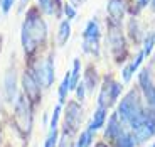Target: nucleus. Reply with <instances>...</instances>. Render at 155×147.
I'll return each mask as SVG.
<instances>
[{
	"label": "nucleus",
	"instance_id": "obj_1",
	"mask_svg": "<svg viewBox=\"0 0 155 147\" xmlns=\"http://www.w3.org/2000/svg\"><path fill=\"white\" fill-rule=\"evenodd\" d=\"M47 34L46 22L39 15H35V12H31L29 17L25 19L22 26V44L24 49L27 53H32L41 43H44Z\"/></svg>",
	"mask_w": 155,
	"mask_h": 147
},
{
	"label": "nucleus",
	"instance_id": "obj_2",
	"mask_svg": "<svg viewBox=\"0 0 155 147\" xmlns=\"http://www.w3.org/2000/svg\"><path fill=\"white\" fill-rule=\"evenodd\" d=\"M116 115L121 118V122L130 125L132 130H135L140 125V122H142L143 117H145V112H143V108H142V103H140L138 91H137V90H132V91L121 100Z\"/></svg>",
	"mask_w": 155,
	"mask_h": 147
},
{
	"label": "nucleus",
	"instance_id": "obj_3",
	"mask_svg": "<svg viewBox=\"0 0 155 147\" xmlns=\"http://www.w3.org/2000/svg\"><path fill=\"white\" fill-rule=\"evenodd\" d=\"M15 122H17V127L27 134L31 130V125H32V113H31V107H29V101L27 98H24L22 95L17 97L15 101Z\"/></svg>",
	"mask_w": 155,
	"mask_h": 147
},
{
	"label": "nucleus",
	"instance_id": "obj_4",
	"mask_svg": "<svg viewBox=\"0 0 155 147\" xmlns=\"http://www.w3.org/2000/svg\"><path fill=\"white\" fill-rule=\"evenodd\" d=\"M120 93H121V85L120 83L113 81L111 78H106L105 83H103V86H101L100 100H98L100 107H103V108L111 107V105L116 101V98L120 97Z\"/></svg>",
	"mask_w": 155,
	"mask_h": 147
},
{
	"label": "nucleus",
	"instance_id": "obj_5",
	"mask_svg": "<svg viewBox=\"0 0 155 147\" xmlns=\"http://www.w3.org/2000/svg\"><path fill=\"white\" fill-rule=\"evenodd\" d=\"M83 37H84L83 47H84L86 53L98 54L100 53V26H98L96 20H89L88 22L84 32H83Z\"/></svg>",
	"mask_w": 155,
	"mask_h": 147
},
{
	"label": "nucleus",
	"instance_id": "obj_6",
	"mask_svg": "<svg viewBox=\"0 0 155 147\" xmlns=\"http://www.w3.org/2000/svg\"><path fill=\"white\" fill-rule=\"evenodd\" d=\"M32 76L35 78V81L42 86H51L54 81V64H52V58H47L42 64H37L34 68Z\"/></svg>",
	"mask_w": 155,
	"mask_h": 147
},
{
	"label": "nucleus",
	"instance_id": "obj_7",
	"mask_svg": "<svg viewBox=\"0 0 155 147\" xmlns=\"http://www.w3.org/2000/svg\"><path fill=\"white\" fill-rule=\"evenodd\" d=\"M133 132H135V137L140 140V142L150 139V137L155 134V117L152 115V113H145L143 120L140 122V125Z\"/></svg>",
	"mask_w": 155,
	"mask_h": 147
},
{
	"label": "nucleus",
	"instance_id": "obj_8",
	"mask_svg": "<svg viewBox=\"0 0 155 147\" xmlns=\"http://www.w3.org/2000/svg\"><path fill=\"white\" fill-rule=\"evenodd\" d=\"M140 86H142V90H143L145 100L148 101L150 107L155 108V85H153V81H152V76H150L148 68L140 73Z\"/></svg>",
	"mask_w": 155,
	"mask_h": 147
},
{
	"label": "nucleus",
	"instance_id": "obj_9",
	"mask_svg": "<svg viewBox=\"0 0 155 147\" xmlns=\"http://www.w3.org/2000/svg\"><path fill=\"white\" fill-rule=\"evenodd\" d=\"M83 118V108L79 107L78 103L74 101H69L68 103V108H66V127L69 125V130H76L79 122Z\"/></svg>",
	"mask_w": 155,
	"mask_h": 147
},
{
	"label": "nucleus",
	"instance_id": "obj_10",
	"mask_svg": "<svg viewBox=\"0 0 155 147\" xmlns=\"http://www.w3.org/2000/svg\"><path fill=\"white\" fill-rule=\"evenodd\" d=\"M22 83H24V90L31 97L32 101H37L39 100V91H41V85L35 81V78L32 76V73H25L22 78Z\"/></svg>",
	"mask_w": 155,
	"mask_h": 147
},
{
	"label": "nucleus",
	"instance_id": "obj_11",
	"mask_svg": "<svg viewBox=\"0 0 155 147\" xmlns=\"http://www.w3.org/2000/svg\"><path fill=\"white\" fill-rule=\"evenodd\" d=\"M125 0H110L108 2V14L113 19V22H121V19L125 17Z\"/></svg>",
	"mask_w": 155,
	"mask_h": 147
},
{
	"label": "nucleus",
	"instance_id": "obj_12",
	"mask_svg": "<svg viewBox=\"0 0 155 147\" xmlns=\"http://www.w3.org/2000/svg\"><path fill=\"white\" fill-rule=\"evenodd\" d=\"M5 100L7 101H14L17 100L15 93H17V85H15V70H8L5 74Z\"/></svg>",
	"mask_w": 155,
	"mask_h": 147
},
{
	"label": "nucleus",
	"instance_id": "obj_13",
	"mask_svg": "<svg viewBox=\"0 0 155 147\" xmlns=\"http://www.w3.org/2000/svg\"><path fill=\"white\" fill-rule=\"evenodd\" d=\"M108 41H110V47H111V51L118 56L121 53V49H123V36H121V32L118 31L116 27H113L111 31H110Z\"/></svg>",
	"mask_w": 155,
	"mask_h": 147
},
{
	"label": "nucleus",
	"instance_id": "obj_14",
	"mask_svg": "<svg viewBox=\"0 0 155 147\" xmlns=\"http://www.w3.org/2000/svg\"><path fill=\"white\" fill-rule=\"evenodd\" d=\"M121 124L118 122V115H113L111 118H110V124H108V127H106V132H105V137L106 139H116V137L121 134Z\"/></svg>",
	"mask_w": 155,
	"mask_h": 147
},
{
	"label": "nucleus",
	"instance_id": "obj_15",
	"mask_svg": "<svg viewBox=\"0 0 155 147\" xmlns=\"http://www.w3.org/2000/svg\"><path fill=\"white\" fill-rule=\"evenodd\" d=\"M105 120H106V108L103 107H98V110L94 112L93 115V120H91V124H89V130H98L105 125Z\"/></svg>",
	"mask_w": 155,
	"mask_h": 147
},
{
	"label": "nucleus",
	"instance_id": "obj_16",
	"mask_svg": "<svg viewBox=\"0 0 155 147\" xmlns=\"http://www.w3.org/2000/svg\"><path fill=\"white\" fill-rule=\"evenodd\" d=\"M71 80H69V90H76V86L79 85V74H81V61L74 59L73 63V71H69Z\"/></svg>",
	"mask_w": 155,
	"mask_h": 147
},
{
	"label": "nucleus",
	"instance_id": "obj_17",
	"mask_svg": "<svg viewBox=\"0 0 155 147\" xmlns=\"http://www.w3.org/2000/svg\"><path fill=\"white\" fill-rule=\"evenodd\" d=\"M69 34H71V24L69 20H62L61 26H59V34H58V39H59V44H64L69 39Z\"/></svg>",
	"mask_w": 155,
	"mask_h": 147
},
{
	"label": "nucleus",
	"instance_id": "obj_18",
	"mask_svg": "<svg viewBox=\"0 0 155 147\" xmlns=\"http://www.w3.org/2000/svg\"><path fill=\"white\" fill-rule=\"evenodd\" d=\"M116 147H135V140L130 134L121 132L120 135L116 137Z\"/></svg>",
	"mask_w": 155,
	"mask_h": 147
},
{
	"label": "nucleus",
	"instance_id": "obj_19",
	"mask_svg": "<svg viewBox=\"0 0 155 147\" xmlns=\"http://www.w3.org/2000/svg\"><path fill=\"white\" fill-rule=\"evenodd\" d=\"M91 142H93V132L88 128V130L81 132V135H79V139H78L76 147H89Z\"/></svg>",
	"mask_w": 155,
	"mask_h": 147
},
{
	"label": "nucleus",
	"instance_id": "obj_20",
	"mask_svg": "<svg viewBox=\"0 0 155 147\" xmlns=\"http://www.w3.org/2000/svg\"><path fill=\"white\" fill-rule=\"evenodd\" d=\"M69 80H71V74H69V71H68L64 80H62V83H61V86H59V101H61V103L66 100V95H68V91H69Z\"/></svg>",
	"mask_w": 155,
	"mask_h": 147
},
{
	"label": "nucleus",
	"instance_id": "obj_21",
	"mask_svg": "<svg viewBox=\"0 0 155 147\" xmlns=\"http://www.w3.org/2000/svg\"><path fill=\"white\" fill-rule=\"evenodd\" d=\"M153 44H155V34L153 32H148L143 39V54H150L152 49H153Z\"/></svg>",
	"mask_w": 155,
	"mask_h": 147
},
{
	"label": "nucleus",
	"instance_id": "obj_22",
	"mask_svg": "<svg viewBox=\"0 0 155 147\" xmlns=\"http://www.w3.org/2000/svg\"><path fill=\"white\" fill-rule=\"evenodd\" d=\"M56 144H58V128H51L44 147H56Z\"/></svg>",
	"mask_w": 155,
	"mask_h": 147
},
{
	"label": "nucleus",
	"instance_id": "obj_23",
	"mask_svg": "<svg viewBox=\"0 0 155 147\" xmlns=\"http://www.w3.org/2000/svg\"><path fill=\"white\" fill-rule=\"evenodd\" d=\"M91 71H93V70H89L88 73H86V80L83 81V83H84V86L89 90V91H91V90H94V86H96V73L93 74Z\"/></svg>",
	"mask_w": 155,
	"mask_h": 147
},
{
	"label": "nucleus",
	"instance_id": "obj_24",
	"mask_svg": "<svg viewBox=\"0 0 155 147\" xmlns=\"http://www.w3.org/2000/svg\"><path fill=\"white\" fill-rule=\"evenodd\" d=\"M39 7L46 14H52V0H39Z\"/></svg>",
	"mask_w": 155,
	"mask_h": 147
},
{
	"label": "nucleus",
	"instance_id": "obj_25",
	"mask_svg": "<svg viewBox=\"0 0 155 147\" xmlns=\"http://www.w3.org/2000/svg\"><path fill=\"white\" fill-rule=\"evenodd\" d=\"M130 36H132L133 39H138V22H137L135 19L130 20Z\"/></svg>",
	"mask_w": 155,
	"mask_h": 147
},
{
	"label": "nucleus",
	"instance_id": "obj_26",
	"mask_svg": "<svg viewBox=\"0 0 155 147\" xmlns=\"http://www.w3.org/2000/svg\"><path fill=\"white\" fill-rule=\"evenodd\" d=\"M59 113H61V105H58L52 113V120H51V128H58V120H59Z\"/></svg>",
	"mask_w": 155,
	"mask_h": 147
},
{
	"label": "nucleus",
	"instance_id": "obj_27",
	"mask_svg": "<svg viewBox=\"0 0 155 147\" xmlns=\"http://www.w3.org/2000/svg\"><path fill=\"white\" fill-rule=\"evenodd\" d=\"M143 56H145V54H143V51H140L138 54H137V59H135V61L132 63V64H130V66H132V71H133V73H135V71L138 70V66H140V63L143 61Z\"/></svg>",
	"mask_w": 155,
	"mask_h": 147
},
{
	"label": "nucleus",
	"instance_id": "obj_28",
	"mask_svg": "<svg viewBox=\"0 0 155 147\" xmlns=\"http://www.w3.org/2000/svg\"><path fill=\"white\" fill-rule=\"evenodd\" d=\"M64 12H66L68 19H74L76 17V10H74V7L71 4H64Z\"/></svg>",
	"mask_w": 155,
	"mask_h": 147
},
{
	"label": "nucleus",
	"instance_id": "obj_29",
	"mask_svg": "<svg viewBox=\"0 0 155 147\" xmlns=\"http://www.w3.org/2000/svg\"><path fill=\"white\" fill-rule=\"evenodd\" d=\"M132 74H133V71H132V66L128 64L127 68L123 70V81H125V83H128L130 80H132Z\"/></svg>",
	"mask_w": 155,
	"mask_h": 147
},
{
	"label": "nucleus",
	"instance_id": "obj_30",
	"mask_svg": "<svg viewBox=\"0 0 155 147\" xmlns=\"http://www.w3.org/2000/svg\"><path fill=\"white\" fill-rule=\"evenodd\" d=\"M84 83H79L76 86V93H78V100H84Z\"/></svg>",
	"mask_w": 155,
	"mask_h": 147
},
{
	"label": "nucleus",
	"instance_id": "obj_31",
	"mask_svg": "<svg viewBox=\"0 0 155 147\" xmlns=\"http://www.w3.org/2000/svg\"><path fill=\"white\" fill-rule=\"evenodd\" d=\"M0 4H2V10H4V14H7V12L12 9V5H14V0H2Z\"/></svg>",
	"mask_w": 155,
	"mask_h": 147
},
{
	"label": "nucleus",
	"instance_id": "obj_32",
	"mask_svg": "<svg viewBox=\"0 0 155 147\" xmlns=\"http://www.w3.org/2000/svg\"><path fill=\"white\" fill-rule=\"evenodd\" d=\"M59 147H73V140H71L69 137H62L61 145H59Z\"/></svg>",
	"mask_w": 155,
	"mask_h": 147
},
{
	"label": "nucleus",
	"instance_id": "obj_33",
	"mask_svg": "<svg viewBox=\"0 0 155 147\" xmlns=\"http://www.w3.org/2000/svg\"><path fill=\"white\" fill-rule=\"evenodd\" d=\"M138 4H140V7H147V5H148V0H138Z\"/></svg>",
	"mask_w": 155,
	"mask_h": 147
},
{
	"label": "nucleus",
	"instance_id": "obj_34",
	"mask_svg": "<svg viewBox=\"0 0 155 147\" xmlns=\"http://www.w3.org/2000/svg\"><path fill=\"white\" fill-rule=\"evenodd\" d=\"M20 2H22V5H24V4H25V2H27V0H20Z\"/></svg>",
	"mask_w": 155,
	"mask_h": 147
},
{
	"label": "nucleus",
	"instance_id": "obj_35",
	"mask_svg": "<svg viewBox=\"0 0 155 147\" xmlns=\"http://www.w3.org/2000/svg\"><path fill=\"white\" fill-rule=\"evenodd\" d=\"M152 4H153V7H155V0H152Z\"/></svg>",
	"mask_w": 155,
	"mask_h": 147
},
{
	"label": "nucleus",
	"instance_id": "obj_36",
	"mask_svg": "<svg viewBox=\"0 0 155 147\" xmlns=\"http://www.w3.org/2000/svg\"><path fill=\"white\" fill-rule=\"evenodd\" d=\"M98 147H105V145H103V144H100V145H98Z\"/></svg>",
	"mask_w": 155,
	"mask_h": 147
},
{
	"label": "nucleus",
	"instance_id": "obj_37",
	"mask_svg": "<svg viewBox=\"0 0 155 147\" xmlns=\"http://www.w3.org/2000/svg\"><path fill=\"white\" fill-rule=\"evenodd\" d=\"M152 147H155V144H153V145H152Z\"/></svg>",
	"mask_w": 155,
	"mask_h": 147
}]
</instances>
